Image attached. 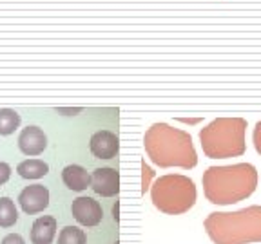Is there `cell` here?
Segmentation results:
<instances>
[{
  "mask_svg": "<svg viewBox=\"0 0 261 244\" xmlns=\"http://www.w3.org/2000/svg\"><path fill=\"white\" fill-rule=\"evenodd\" d=\"M62 181L69 190L73 192H84L87 187H91V175L80 165H67L62 170Z\"/></svg>",
  "mask_w": 261,
  "mask_h": 244,
  "instance_id": "7c38bea8",
  "label": "cell"
},
{
  "mask_svg": "<svg viewBox=\"0 0 261 244\" xmlns=\"http://www.w3.org/2000/svg\"><path fill=\"white\" fill-rule=\"evenodd\" d=\"M86 232L78 226H65L58 233V244H86Z\"/></svg>",
  "mask_w": 261,
  "mask_h": 244,
  "instance_id": "2e32d148",
  "label": "cell"
},
{
  "mask_svg": "<svg viewBox=\"0 0 261 244\" xmlns=\"http://www.w3.org/2000/svg\"><path fill=\"white\" fill-rule=\"evenodd\" d=\"M257 187V170L250 163L211 167L203 174V190L212 204H232L247 199Z\"/></svg>",
  "mask_w": 261,
  "mask_h": 244,
  "instance_id": "7a4b0ae2",
  "label": "cell"
},
{
  "mask_svg": "<svg viewBox=\"0 0 261 244\" xmlns=\"http://www.w3.org/2000/svg\"><path fill=\"white\" fill-rule=\"evenodd\" d=\"M114 244H120V242H118V240H116V242H114Z\"/></svg>",
  "mask_w": 261,
  "mask_h": 244,
  "instance_id": "7402d4cb",
  "label": "cell"
},
{
  "mask_svg": "<svg viewBox=\"0 0 261 244\" xmlns=\"http://www.w3.org/2000/svg\"><path fill=\"white\" fill-rule=\"evenodd\" d=\"M16 172L24 179H40L44 175H47L49 165L45 161H42V159H25V161L18 163Z\"/></svg>",
  "mask_w": 261,
  "mask_h": 244,
  "instance_id": "4fadbf2b",
  "label": "cell"
},
{
  "mask_svg": "<svg viewBox=\"0 0 261 244\" xmlns=\"http://www.w3.org/2000/svg\"><path fill=\"white\" fill-rule=\"evenodd\" d=\"M245 130L247 121L243 118H218L208 123L200 132L205 156L211 159L241 156L245 152Z\"/></svg>",
  "mask_w": 261,
  "mask_h": 244,
  "instance_id": "277c9868",
  "label": "cell"
},
{
  "mask_svg": "<svg viewBox=\"0 0 261 244\" xmlns=\"http://www.w3.org/2000/svg\"><path fill=\"white\" fill-rule=\"evenodd\" d=\"M89 148L94 158L98 159H113L118 156L120 139L111 130H98L91 136Z\"/></svg>",
  "mask_w": 261,
  "mask_h": 244,
  "instance_id": "9c48e42d",
  "label": "cell"
},
{
  "mask_svg": "<svg viewBox=\"0 0 261 244\" xmlns=\"http://www.w3.org/2000/svg\"><path fill=\"white\" fill-rule=\"evenodd\" d=\"M118 214H120V204H118V201H116V203L113 204V219L116 221V223L120 221V216H118Z\"/></svg>",
  "mask_w": 261,
  "mask_h": 244,
  "instance_id": "44dd1931",
  "label": "cell"
},
{
  "mask_svg": "<svg viewBox=\"0 0 261 244\" xmlns=\"http://www.w3.org/2000/svg\"><path fill=\"white\" fill-rule=\"evenodd\" d=\"M91 188L102 197H114L120 192V174L116 168H96L91 175Z\"/></svg>",
  "mask_w": 261,
  "mask_h": 244,
  "instance_id": "ba28073f",
  "label": "cell"
},
{
  "mask_svg": "<svg viewBox=\"0 0 261 244\" xmlns=\"http://www.w3.org/2000/svg\"><path fill=\"white\" fill-rule=\"evenodd\" d=\"M151 197L152 204L160 211L169 216H179L194 206L196 187L187 175H162L151 187Z\"/></svg>",
  "mask_w": 261,
  "mask_h": 244,
  "instance_id": "5b68a950",
  "label": "cell"
},
{
  "mask_svg": "<svg viewBox=\"0 0 261 244\" xmlns=\"http://www.w3.org/2000/svg\"><path fill=\"white\" fill-rule=\"evenodd\" d=\"M18 204L29 216L44 211L49 206L47 187H44V185H29V187H25L18 195Z\"/></svg>",
  "mask_w": 261,
  "mask_h": 244,
  "instance_id": "52a82bcc",
  "label": "cell"
},
{
  "mask_svg": "<svg viewBox=\"0 0 261 244\" xmlns=\"http://www.w3.org/2000/svg\"><path fill=\"white\" fill-rule=\"evenodd\" d=\"M20 114L13 109H0V136L13 134L20 127Z\"/></svg>",
  "mask_w": 261,
  "mask_h": 244,
  "instance_id": "9a60e30c",
  "label": "cell"
},
{
  "mask_svg": "<svg viewBox=\"0 0 261 244\" xmlns=\"http://www.w3.org/2000/svg\"><path fill=\"white\" fill-rule=\"evenodd\" d=\"M147 156L162 168H194L198 163L192 138L181 129H172L167 123H154L143 138Z\"/></svg>",
  "mask_w": 261,
  "mask_h": 244,
  "instance_id": "6da1fadb",
  "label": "cell"
},
{
  "mask_svg": "<svg viewBox=\"0 0 261 244\" xmlns=\"http://www.w3.org/2000/svg\"><path fill=\"white\" fill-rule=\"evenodd\" d=\"M0 244H25V240H24V237L18 235V233H9V235H6L4 239H2Z\"/></svg>",
  "mask_w": 261,
  "mask_h": 244,
  "instance_id": "d6986e66",
  "label": "cell"
},
{
  "mask_svg": "<svg viewBox=\"0 0 261 244\" xmlns=\"http://www.w3.org/2000/svg\"><path fill=\"white\" fill-rule=\"evenodd\" d=\"M47 146V136L40 127H25L18 136V148L25 156H40Z\"/></svg>",
  "mask_w": 261,
  "mask_h": 244,
  "instance_id": "30bf717a",
  "label": "cell"
},
{
  "mask_svg": "<svg viewBox=\"0 0 261 244\" xmlns=\"http://www.w3.org/2000/svg\"><path fill=\"white\" fill-rule=\"evenodd\" d=\"M18 221L15 201L11 197H0V228H11Z\"/></svg>",
  "mask_w": 261,
  "mask_h": 244,
  "instance_id": "5bb4252c",
  "label": "cell"
},
{
  "mask_svg": "<svg viewBox=\"0 0 261 244\" xmlns=\"http://www.w3.org/2000/svg\"><path fill=\"white\" fill-rule=\"evenodd\" d=\"M142 194H145L149 188H151V179L154 177V172H152V168L147 165L145 161L142 163Z\"/></svg>",
  "mask_w": 261,
  "mask_h": 244,
  "instance_id": "e0dca14e",
  "label": "cell"
},
{
  "mask_svg": "<svg viewBox=\"0 0 261 244\" xmlns=\"http://www.w3.org/2000/svg\"><path fill=\"white\" fill-rule=\"evenodd\" d=\"M254 146H256L257 154H261V121L256 123V129H254Z\"/></svg>",
  "mask_w": 261,
  "mask_h": 244,
  "instance_id": "ffe728a7",
  "label": "cell"
},
{
  "mask_svg": "<svg viewBox=\"0 0 261 244\" xmlns=\"http://www.w3.org/2000/svg\"><path fill=\"white\" fill-rule=\"evenodd\" d=\"M205 230L214 244L261 242V206L223 214L214 211L205 219Z\"/></svg>",
  "mask_w": 261,
  "mask_h": 244,
  "instance_id": "3957f363",
  "label": "cell"
},
{
  "mask_svg": "<svg viewBox=\"0 0 261 244\" xmlns=\"http://www.w3.org/2000/svg\"><path fill=\"white\" fill-rule=\"evenodd\" d=\"M71 214H73V217L76 219L78 224L87 226V228L100 224L103 217L102 204L98 203L96 199H93V197H86V195L76 197V199L73 201V204H71Z\"/></svg>",
  "mask_w": 261,
  "mask_h": 244,
  "instance_id": "8992f818",
  "label": "cell"
},
{
  "mask_svg": "<svg viewBox=\"0 0 261 244\" xmlns=\"http://www.w3.org/2000/svg\"><path fill=\"white\" fill-rule=\"evenodd\" d=\"M57 237V219L53 216L38 217L31 226V244H51Z\"/></svg>",
  "mask_w": 261,
  "mask_h": 244,
  "instance_id": "8fae6325",
  "label": "cell"
},
{
  "mask_svg": "<svg viewBox=\"0 0 261 244\" xmlns=\"http://www.w3.org/2000/svg\"><path fill=\"white\" fill-rule=\"evenodd\" d=\"M9 177H11V167H9L8 163L0 161V187L8 183Z\"/></svg>",
  "mask_w": 261,
  "mask_h": 244,
  "instance_id": "ac0fdd59",
  "label": "cell"
}]
</instances>
